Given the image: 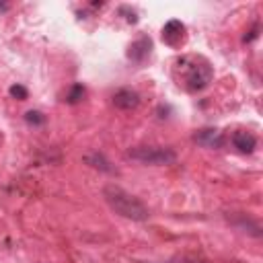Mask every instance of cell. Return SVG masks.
<instances>
[{
    "label": "cell",
    "mask_w": 263,
    "mask_h": 263,
    "mask_svg": "<svg viewBox=\"0 0 263 263\" xmlns=\"http://www.w3.org/2000/svg\"><path fill=\"white\" fill-rule=\"evenodd\" d=\"M173 76H175L177 84L183 86L187 93H200L212 82L214 68L204 56L185 54L175 60Z\"/></svg>",
    "instance_id": "cell-1"
},
{
    "label": "cell",
    "mask_w": 263,
    "mask_h": 263,
    "mask_svg": "<svg viewBox=\"0 0 263 263\" xmlns=\"http://www.w3.org/2000/svg\"><path fill=\"white\" fill-rule=\"evenodd\" d=\"M103 197H105L107 206H109L115 214H119V216H123V218H127V220L144 222V220H148V216H150V210L146 208V204H144L142 200H138L136 195L127 193L125 189H121V187H117V185H107V187L103 189Z\"/></svg>",
    "instance_id": "cell-2"
},
{
    "label": "cell",
    "mask_w": 263,
    "mask_h": 263,
    "mask_svg": "<svg viewBox=\"0 0 263 263\" xmlns=\"http://www.w3.org/2000/svg\"><path fill=\"white\" fill-rule=\"evenodd\" d=\"M127 158L138 160L142 164L162 167V164H173L177 160V152L167 146H136L127 150Z\"/></svg>",
    "instance_id": "cell-3"
},
{
    "label": "cell",
    "mask_w": 263,
    "mask_h": 263,
    "mask_svg": "<svg viewBox=\"0 0 263 263\" xmlns=\"http://www.w3.org/2000/svg\"><path fill=\"white\" fill-rule=\"evenodd\" d=\"M185 39V25L177 19H171L169 23H164L162 27V41L171 46V48H179Z\"/></svg>",
    "instance_id": "cell-4"
},
{
    "label": "cell",
    "mask_w": 263,
    "mask_h": 263,
    "mask_svg": "<svg viewBox=\"0 0 263 263\" xmlns=\"http://www.w3.org/2000/svg\"><path fill=\"white\" fill-rule=\"evenodd\" d=\"M152 54V39L150 37H140L127 48V60H132L134 64H144Z\"/></svg>",
    "instance_id": "cell-5"
},
{
    "label": "cell",
    "mask_w": 263,
    "mask_h": 263,
    "mask_svg": "<svg viewBox=\"0 0 263 263\" xmlns=\"http://www.w3.org/2000/svg\"><path fill=\"white\" fill-rule=\"evenodd\" d=\"M193 140L200 144V146H206V148H220L224 144V138H222V132L216 129V127H204L200 132H195Z\"/></svg>",
    "instance_id": "cell-6"
},
{
    "label": "cell",
    "mask_w": 263,
    "mask_h": 263,
    "mask_svg": "<svg viewBox=\"0 0 263 263\" xmlns=\"http://www.w3.org/2000/svg\"><path fill=\"white\" fill-rule=\"evenodd\" d=\"M113 105L117 109H123V111L136 109L140 105V95L136 91H132V89H119L113 95Z\"/></svg>",
    "instance_id": "cell-7"
},
{
    "label": "cell",
    "mask_w": 263,
    "mask_h": 263,
    "mask_svg": "<svg viewBox=\"0 0 263 263\" xmlns=\"http://www.w3.org/2000/svg\"><path fill=\"white\" fill-rule=\"evenodd\" d=\"M233 144H235V148H239L241 152H245V154H251L255 148H257V138L251 134V132H235L233 134Z\"/></svg>",
    "instance_id": "cell-8"
},
{
    "label": "cell",
    "mask_w": 263,
    "mask_h": 263,
    "mask_svg": "<svg viewBox=\"0 0 263 263\" xmlns=\"http://www.w3.org/2000/svg\"><path fill=\"white\" fill-rule=\"evenodd\" d=\"M84 162L91 164L93 169L103 171V173H111V175L115 173V167H113V164H111L101 152H91V154H86V156H84Z\"/></svg>",
    "instance_id": "cell-9"
},
{
    "label": "cell",
    "mask_w": 263,
    "mask_h": 263,
    "mask_svg": "<svg viewBox=\"0 0 263 263\" xmlns=\"http://www.w3.org/2000/svg\"><path fill=\"white\" fill-rule=\"evenodd\" d=\"M84 95H86V89L82 86V84H72L70 86V91H68V95H66V103H70V105H76V103H80L82 99H84Z\"/></svg>",
    "instance_id": "cell-10"
},
{
    "label": "cell",
    "mask_w": 263,
    "mask_h": 263,
    "mask_svg": "<svg viewBox=\"0 0 263 263\" xmlns=\"http://www.w3.org/2000/svg\"><path fill=\"white\" fill-rule=\"evenodd\" d=\"M25 121L29 123V125H41L43 121H46V115L41 113V111H27L25 113Z\"/></svg>",
    "instance_id": "cell-11"
},
{
    "label": "cell",
    "mask_w": 263,
    "mask_h": 263,
    "mask_svg": "<svg viewBox=\"0 0 263 263\" xmlns=\"http://www.w3.org/2000/svg\"><path fill=\"white\" fill-rule=\"evenodd\" d=\"M9 93H11L13 99H19V101H25V99L29 97V91H27L23 84H13V86L9 89Z\"/></svg>",
    "instance_id": "cell-12"
},
{
    "label": "cell",
    "mask_w": 263,
    "mask_h": 263,
    "mask_svg": "<svg viewBox=\"0 0 263 263\" xmlns=\"http://www.w3.org/2000/svg\"><path fill=\"white\" fill-rule=\"evenodd\" d=\"M119 11H121V13H127V17H125L127 23H138V15H136V11H129L127 7H121Z\"/></svg>",
    "instance_id": "cell-13"
},
{
    "label": "cell",
    "mask_w": 263,
    "mask_h": 263,
    "mask_svg": "<svg viewBox=\"0 0 263 263\" xmlns=\"http://www.w3.org/2000/svg\"><path fill=\"white\" fill-rule=\"evenodd\" d=\"M169 263H204V261L193 259V257H177V259H173V261H169Z\"/></svg>",
    "instance_id": "cell-14"
},
{
    "label": "cell",
    "mask_w": 263,
    "mask_h": 263,
    "mask_svg": "<svg viewBox=\"0 0 263 263\" xmlns=\"http://www.w3.org/2000/svg\"><path fill=\"white\" fill-rule=\"evenodd\" d=\"M257 35H259V27L255 25V27H253V29L249 31V35H245V39H243V41H245V43H249V41H253V39H255Z\"/></svg>",
    "instance_id": "cell-15"
}]
</instances>
